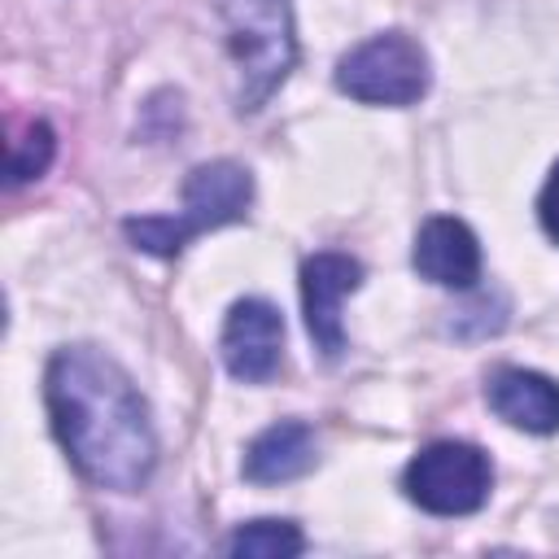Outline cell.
I'll return each mask as SVG.
<instances>
[{
  "label": "cell",
  "instance_id": "cell-5",
  "mask_svg": "<svg viewBox=\"0 0 559 559\" xmlns=\"http://www.w3.org/2000/svg\"><path fill=\"white\" fill-rule=\"evenodd\" d=\"M336 87L362 105H415L428 92V57L402 31L371 35L336 61Z\"/></svg>",
  "mask_w": 559,
  "mask_h": 559
},
{
  "label": "cell",
  "instance_id": "cell-8",
  "mask_svg": "<svg viewBox=\"0 0 559 559\" xmlns=\"http://www.w3.org/2000/svg\"><path fill=\"white\" fill-rule=\"evenodd\" d=\"M411 262L424 280H432L441 288H472L480 280V245H476L472 227L450 214H437L419 227Z\"/></svg>",
  "mask_w": 559,
  "mask_h": 559
},
{
  "label": "cell",
  "instance_id": "cell-12",
  "mask_svg": "<svg viewBox=\"0 0 559 559\" xmlns=\"http://www.w3.org/2000/svg\"><path fill=\"white\" fill-rule=\"evenodd\" d=\"M57 153V135L48 122L31 118L13 140H9V183H31L52 166Z\"/></svg>",
  "mask_w": 559,
  "mask_h": 559
},
{
  "label": "cell",
  "instance_id": "cell-2",
  "mask_svg": "<svg viewBox=\"0 0 559 559\" xmlns=\"http://www.w3.org/2000/svg\"><path fill=\"white\" fill-rule=\"evenodd\" d=\"M249 201H253V175L240 162H205L188 175L183 210L175 218H162V214L127 218L122 231L135 249H144L153 258H175L192 236L245 218Z\"/></svg>",
  "mask_w": 559,
  "mask_h": 559
},
{
  "label": "cell",
  "instance_id": "cell-7",
  "mask_svg": "<svg viewBox=\"0 0 559 559\" xmlns=\"http://www.w3.org/2000/svg\"><path fill=\"white\" fill-rule=\"evenodd\" d=\"M223 362L236 380L245 384H262L280 371V354H284V319L271 301L262 297H245L227 310L223 323Z\"/></svg>",
  "mask_w": 559,
  "mask_h": 559
},
{
  "label": "cell",
  "instance_id": "cell-10",
  "mask_svg": "<svg viewBox=\"0 0 559 559\" xmlns=\"http://www.w3.org/2000/svg\"><path fill=\"white\" fill-rule=\"evenodd\" d=\"M319 445H314V428L301 419H280L271 428H262L249 450H245V476L253 485H284L297 480L314 467Z\"/></svg>",
  "mask_w": 559,
  "mask_h": 559
},
{
  "label": "cell",
  "instance_id": "cell-11",
  "mask_svg": "<svg viewBox=\"0 0 559 559\" xmlns=\"http://www.w3.org/2000/svg\"><path fill=\"white\" fill-rule=\"evenodd\" d=\"M306 550V537L293 520H253L240 524L227 542V555L236 559H293Z\"/></svg>",
  "mask_w": 559,
  "mask_h": 559
},
{
  "label": "cell",
  "instance_id": "cell-1",
  "mask_svg": "<svg viewBox=\"0 0 559 559\" xmlns=\"http://www.w3.org/2000/svg\"><path fill=\"white\" fill-rule=\"evenodd\" d=\"M52 432L83 480L131 493L153 476L157 437L131 376L96 345H66L44 371Z\"/></svg>",
  "mask_w": 559,
  "mask_h": 559
},
{
  "label": "cell",
  "instance_id": "cell-9",
  "mask_svg": "<svg viewBox=\"0 0 559 559\" xmlns=\"http://www.w3.org/2000/svg\"><path fill=\"white\" fill-rule=\"evenodd\" d=\"M485 397H489V411L511 428H524L537 437L559 432V384L542 371L498 367L485 384Z\"/></svg>",
  "mask_w": 559,
  "mask_h": 559
},
{
  "label": "cell",
  "instance_id": "cell-13",
  "mask_svg": "<svg viewBox=\"0 0 559 559\" xmlns=\"http://www.w3.org/2000/svg\"><path fill=\"white\" fill-rule=\"evenodd\" d=\"M537 218H542L546 236L559 240V162L550 166V179H546V188H542V197H537Z\"/></svg>",
  "mask_w": 559,
  "mask_h": 559
},
{
  "label": "cell",
  "instance_id": "cell-3",
  "mask_svg": "<svg viewBox=\"0 0 559 559\" xmlns=\"http://www.w3.org/2000/svg\"><path fill=\"white\" fill-rule=\"evenodd\" d=\"M223 13L236 61V109L253 114L271 100L297 61L293 0H223Z\"/></svg>",
  "mask_w": 559,
  "mask_h": 559
},
{
  "label": "cell",
  "instance_id": "cell-4",
  "mask_svg": "<svg viewBox=\"0 0 559 559\" xmlns=\"http://www.w3.org/2000/svg\"><path fill=\"white\" fill-rule=\"evenodd\" d=\"M489 485V459L472 441H432L406 463L402 476L406 498L428 515H472L485 507Z\"/></svg>",
  "mask_w": 559,
  "mask_h": 559
},
{
  "label": "cell",
  "instance_id": "cell-6",
  "mask_svg": "<svg viewBox=\"0 0 559 559\" xmlns=\"http://www.w3.org/2000/svg\"><path fill=\"white\" fill-rule=\"evenodd\" d=\"M362 284V262L336 249L310 253L301 262V310H306V332L323 358H341L345 349V328H341V297H349Z\"/></svg>",
  "mask_w": 559,
  "mask_h": 559
}]
</instances>
